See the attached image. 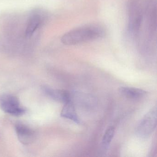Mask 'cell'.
<instances>
[{"instance_id": "6", "label": "cell", "mask_w": 157, "mask_h": 157, "mask_svg": "<svg viewBox=\"0 0 157 157\" xmlns=\"http://www.w3.org/2000/svg\"><path fill=\"white\" fill-rule=\"evenodd\" d=\"M64 104L61 112V116L73 121L77 124H80L81 120L77 114L73 102L71 100Z\"/></svg>"}, {"instance_id": "5", "label": "cell", "mask_w": 157, "mask_h": 157, "mask_svg": "<svg viewBox=\"0 0 157 157\" xmlns=\"http://www.w3.org/2000/svg\"><path fill=\"white\" fill-rule=\"evenodd\" d=\"M43 90L45 93L55 101L65 103L71 100L69 93L65 90H55L48 87H44Z\"/></svg>"}, {"instance_id": "9", "label": "cell", "mask_w": 157, "mask_h": 157, "mask_svg": "<svg viewBox=\"0 0 157 157\" xmlns=\"http://www.w3.org/2000/svg\"><path fill=\"white\" fill-rule=\"evenodd\" d=\"M115 134V128L113 126H110L105 131L102 140V149L105 151L108 149L109 145L113 138Z\"/></svg>"}, {"instance_id": "7", "label": "cell", "mask_w": 157, "mask_h": 157, "mask_svg": "<svg viewBox=\"0 0 157 157\" xmlns=\"http://www.w3.org/2000/svg\"><path fill=\"white\" fill-rule=\"evenodd\" d=\"M119 91L123 96L131 99L142 98L147 94V91L142 89L129 87H121Z\"/></svg>"}, {"instance_id": "8", "label": "cell", "mask_w": 157, "mask_h": 157, "mask_svg": "<svg viewBox=\"0 0 157 157\" xmlns=\"http://www.w3.org/2000/svg\"><path fill=\"white\" fill-rule=\"evenodd\" d=\"M42 21V18L39 14H35L32 15L26 25L25 32V37H31L40 26Z\"/></svg>"}, {"instance_id": "4", "label": "cell", "mask_w": 157, "mask_h": 157, "mask_svg": "<svg viewBox=\"0 0 157 157\" xmlns=\"http://www.w3.org/2000/svg\"><path fill=\"white\" fill-rule=\"evenodd\" d=\"M15 132L19 140L25 145L33 143L36 138L35 132L30 128L21 123L15 125Z\"/></svg>"}, {"instance_id": "3", "label": "cell", "mask_w": 157, "mask_h": 157, "mask_svg": "<svg viewBox=\"0 0 157 157\" xmlns=\"http://www.w3.org/2000/svg\"><path fill=\"white\" fill-rule=\"evenodd\" d=\"M0 107L5 113L16 116L22 115L25 112L18 98L11 94H5L1 97Z\"/></svg>"}, {"instance_id": "2", "label": "cell", "mask_w": 157, "mask_h": 157, "mask_svg": "<svg viewBox=\"0 0 157 157\" xmlns=\"http://www.w3.org/2000/svg\"><path fill=\"white\" fill-rule=\"evenodd\" d=\"M157 109L152 107L142 117L136 129V136L140 138H147L154 132L157 126Z\"/></svg>"}, {"instance_id": "1", "label": "cell", "mask_w": 157, "mask_h": 157, "mask_svg": "<svg viewBox=\"0 0 157 157\" xmlns=\"http://www.w3.org/2000/svg\"><path fill=\"white\" fill-rule=\"evenodd\" d=\"M105 34L103 28L99 25H85L66 33L61 41L67 45H74L101 38Z\"/></svg>"}]
</instances>
